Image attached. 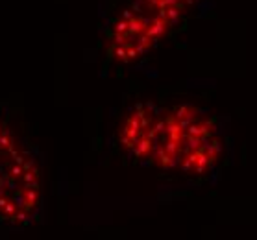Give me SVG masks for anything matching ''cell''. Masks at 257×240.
Masks as SVG:
<instances>
[{
    "label": "cell",
    "instance_id": "cell-1",
    "mask_svg": "<svg viewBox=\"0 0 257 240\" xmlns=\"http://www.w3.org/2000/svg\"><path fill=\"white\" fill-rule=\"evenodd\" d=\"M118 144L135 163L185 176L207 174L222 153L213 115L189 104L134 106L118 128Z\"/></svg>",
    "mask_w": 257,
    "mask_h": 240
},
{
    "label": "cell",
    "instance_id": "cell-2",
    "mask_svg": "<svg viewBox=\"0 0 257 240\" xmlns=\"http://www.w3.org/2000/svg\"><path fill=\"white\" fill-rule=\"evenodd\" d=\"M45 216L41 155L0 109V229L23 231Z\"/></svg>",
    "mask_w": 257,
    "mask_h": 240
},
{
    "label": "cell",
    "instance_id": "cell-3",
    "mask_svg": "<svg viewBox=\"0 0 257 240\" xmlns=\"http://www.w3.org/2000/svg\"><path fill=\"white\" fill-rule=\"evenodd\" d=\"M194 0H130L105 36V56L118 65L145 58L180 23Z\"/></svg>",
    "mask_w": 257,
    "mask_h": 240
}]
</instances>
